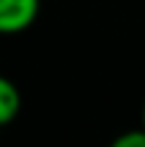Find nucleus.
I'll return each mask as SVG.
<instances>
[{
    "instance_id": "obj_2",
    "label": "nucleus",
    "mask_w": 145,
    "mask_h": 147,
    "mask_svg": "<svg viewBox=\"0 0 145 147\" xmlns=\"http://www.w3.org/2000/svg\"><path fill=\"white\" fill-rule=\"evenodd\" d=\"M21 111V90L13 80L0 75V127L10 124Z\"/></svg>"
},
{
    "instance_id": "obj_4",
    "label": "nucleus",
    "mask_w": 145,
    "mask_h": 147,
    "mask_svg": "<svg viewBox=\"0 0 145 147\" xmlns=\"http://www.w3.org/2000/svg\"><path fill=\"white\" fill-rule=\"evenodd\" d=\"M143 127H145V106H143Z\"/></svg>"
},
{
    "instance_id": "obj_3",
    "label": "nucleus",
    "mask_w": 145,
    "mask_h": 147,
    "mask_svg": "<svg viewBox=\"0 0 145 147\" xmlns=\"http://www.w3.org/2000/svg\"><path fill=\"white\" fill-rule=\"evenodd\" d=\"M114 147H145V127L130 129L114 140Z\"/></svg>"
},
{
    "instance_id": "obj_1",
    "label": "nucleus",
    "mask_w": 145,
    "mask_h": 147,
    "mask_svg": "<svg viewBox=\"0 0 145 147\" xmlns=\"http://www.w3.org/2000/svg\"><path fill=\"white\" fill-rule=\"evenodd\" d=\"M42 0H0V34H21L39 16Z\"/></svg>"
}]
</instances>
